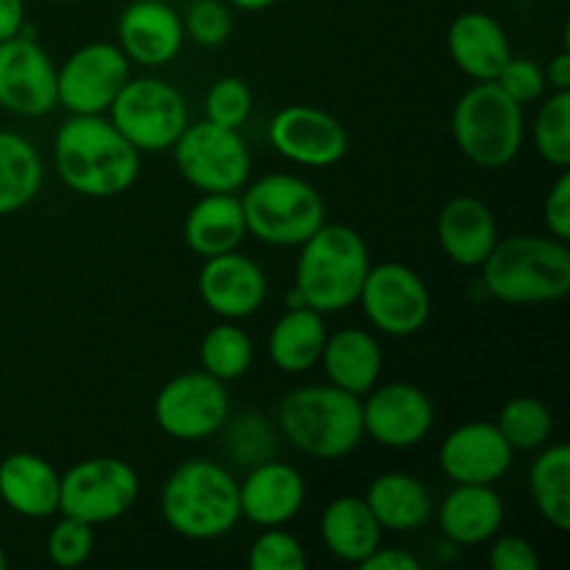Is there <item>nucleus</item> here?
Wrapping results in <instances>:
<instances>
[{
  "label": "nucleus",
  "instance_id": "5701e85b",
  "mask_svg": "<svg viewBox=\"0 0 570 570\" xmlns=\"http://www.w3.org/2000/svg\"><path fill=\"white\" fill-rule=\"evenodd\" d=\"M445 45L451 61L473 81H495L512 56L504 26L484 11H462L454 17Z\"/></svg>",
  "mask_w": 570,
  "mask_h": 570
},
{
  "label": "nucleus",
  "instance_id": "7ed1b4c3",
  "mask_svg": "<svg viewBox=\"0 0 570 570\" xmlns=\"http://www.w3.org/2000/svg\"><path fill=\"white\" fill-rule=\"evenodd\" d=\"M482 282L501 304H557L570 293L568 243L540 234L499 239L482 265Z\"/></svg>",
  "mask_w": 570,
  "mask_h": 570
},
{
  "label": "nucleus",
  "instance_id": "f704fd0d",
  "mask_svg": "<svg viewBox=\"0 0 570 570\" xmlns=\"http://www.w3.org/2000/svg\"><path fill=\"white\" fill-rule=\"evenodd\" d=\"M532 142L546 165L557 170L570 167V89L551 92L540 104L532 122Z\"/></svg>",
  "mask_w": 570,
  "mask_h": 570
},
{
  "label": "nucleus",
  "instance_id": "393cba45",
  "mask_svg": "<svg viewBox=\"0 0 570 570\" xmlns=\"http://www.w3.org/2000/svg\"><path fill=\"white\" fill-rule=\"evenodd\" d=\"M245 237L248 226L237 193H204L184 217V243L200 259L239 250Z\"/></svg>",
  "mask_w": 570,
  "mask_h": 570
},
{
  "label": "nucleus",
  "instance_id": "ddd939ff",
  "mask_svg": "<svg viewBox=\"0 0 570 570\" xmlns=\"http://www.w3.org/2000/svg\"><path fill=\"white\" fill-rule=\"evenodd\" d=\"M131 78V61L115 42H89L56 67L59 106L70 115H106Z\"/></svg>",
  "mask_w": 570,
  "mask_h": 570
},
{
  "label": "nucleus",
  "instance_id": "4c0bfd02",
  "mask_svg": "<svg viewBox=\"0 0 570 570\" xmlns=\"http://www.w3.org/2000/svg\"><path fill=\"white\" fill-rule=\"evenodd\" d=\"M95 527L78 518L61 515L48 532V560L59 568H78L92 557Z\"/></svg>",
  "mask_w": 570,
  "mask_h": 570
},
{
  "label": "nucleus",
  "instance_id": "ea45409f",
  "mask_svg": "<svg viewBox=\"0 0 570 570\" xmlns=\"http://www.w3.org/2000/svg\"><path fill=\"white\" fill-rule=\"evenodd\" d=\"M495 83L521 106L534 104V100L543 98L546 89H549L543 67L534 59H527V56H510V61H507L504 70L499 72Z\"/></svg>",
  "mask_w": 570,
  "mask_h": 570
},
{
  "label": "nucleus",
  "instance_id": "0eeeda50",
  "mask_svg": "<svg viewBox=\"0 0 570 570\" xmlns=\"http://www.w3.org/2000/svg\"><path fill=\"white\" fill-rule=\"evenodd\" d=\"M243 189L248 234L273 248H298L326 223L323 195L293 173H267Z\"/></svg>",
  "mask_w": 570,
  "mask_h": 570
},
{
  "label": "nucleus",
  "instance_id": "bb28decb",
  "mask_svg": "<svg viewBox=\"0 0 570 570\" xmlns=\"http://www.w3.org/2000/svg\"><path fill=\"white\" fill-rule=\"evenodd\" d=\"M365 501L384 532H417L434 515V499L426 484L404 471L379 473L367 484Z\"/></svg>",
  "mask_w": 570,
  "mask_h": 570
},
{
  "label": "nucleus",
  "instance_id": "f03ea898",
  "mask_svg": "<svg viewBox=\"0 0 570 570\" xmlns=\"http://www.w3.org/2000/svg\"><path fill=\"white\" fill-rule=\"evenodd\" d=\"M159 510L170 532H176L178 538L195 543L220 540L243 521L239 482L220 462L195 456L181 462L165 479Z\"/></svg>",
  "mask_w": 570,
  "mask_h": 570
},
{
  "label": "nucleus",
  "instance_id": "a19ab883",
  "mask_svg": "<svg viewBox=\"0 0 570 570\" xmlns=\"http://www.w3.org/2000/svg\"><path fill=\"white\" fill-rule=\"evenodd\" d=\"M488 560L493 570H538L540 568L538 549H534L527 538H518V534L495 538Z\"/></svg>",
  "mask_w": 570,
  "mask_h": 570
},
{
  "label": "nucleus",
  "instance_id": "423d86ee",
  "mask_svg": "<svg viewBox=\"0 0 570 570\" xmlns=\"http://www.w3.org/2000/svg\"><path fill=\"white\" fill-rule=\"evenodd\" d=\"M451 134L468 161L482 170H501L515 161L523 148V106L495 81H476L456 100Z\"/></svg>",
  "mask_w": 570,
  "mask_h": 570
},
{
  "label": "nucleus",
  "instance_id": "4be33fe9",
  "mask_svg": "<svg viewBox=\"0 0 570 570\" xmlns=\"http://www.w3.org/2000/svg\"><path fill=\"white\" fill-rule=\"evenodd\" d=\"M499 239V220L476 195H456L438 215V243L454 265L482 267Z\"/></svg>",
  "mask_w": 570,
  "mask_h": 570
},
{
  "label": "nucleus",
  "instance_id": "58836bf2",
  "mask_svg": "<svg viewBox=\"0 0 570 570\" xmlns=\"http://www.w3.org/2000/svg\"><path fill=\"white\" fill-rule=\"evenodd\" d=\"M184 33L204 48H217L232 37L234 17L220 0H193L181 17Z\"/></svg>",
  "mask_w": 570,
  "mask_h": 570
},
{
  "label": "nucleus",
  "instance_id": "412c9836",
  "mask_svg": "<svg viewBox=\"0 0 570 570\" xmlns=\"http://www.w3.org/2000/svg\"><path fill=\"white\" fill-rule=\"evenodd\" d=\"M61 473L33 451H14L0 460V501L14 515L45 521L59 515Z\"/></svg>",
  "mask_w": 570,
  "mask_h": 570
},
{
  "label": "nucleus",
  "instance_id": "f3484780",
  "mask_svg": "<svg viewBox=\"0 0 570 570\" xmlns=\"http://www.w3.org/2000/svg\"><path fill=\"white\" fill-rule=\"evenodd\" d=\"M198 295L206 309L223 321H245L265 304L267 276L256 259L239 250H228L204 259L198 273Z\"/></svg>",
  "mask_w": 570,
  "mask_h": 570
},
{
  "label": "nucleus",
  "instance_id": "c03bdc74",
  "mask_svg": "<svg viewBox=\"0 0 570 570\" xmlns=\"http://www.w3.org/2000/svg\"><path fill=\"white\" fill-rule=\"evenodd\" d=\"M26 31V0H0V42Z\"/></svg>",
  "mask_w": 570,
  "mask_h": 570
},
{
  "label": "nucleus",
  "instance_id": "c756f323",
  "mask_svg": "<svg viewBox=\"0 0 570 570\" xmlns=\"http://www.w3.org/2000/svg\"><path fill=\"white\" fill-rule=\"evenodd\" d=\"M42 156L31 139L17 131H0V217L26 209L42 189Z\"/></svg>",
  "mask_w": 570,
  "mask_h": 570
},
{
  "label": "nucleus",
  "instance_id": "e433bc0d",
  "mask_svg": "<svg viewBox=\"0 0 570 570\" xmlns=\"http://www.w3.org/2000/svg\"><path fill=\"white\" fill-rule=\"evenodd\" d=\"M309 560L301 540L282 527H267L248 549L250 570H304Z\"/></svg>",
  "mask_w": 570,
  "mask_h": 570
},
{
  "label": "nucleus",
  "instance_id": "72a5a7b5",
  "mask_svg": "<svg viewBox=\"0 0 570 570\" xmlns=\"http://www.w3.org/2000/svg\"><path fill=\"white\" fill-rule=\"evenodd\" d=\"M223 451L232 462L254 468L259 462L273 460L278 449V434L267 417L259 412H239L237 417L228 415L223 423Z\"/></svg>",
  "mask_w": 570,
  "mask_h": 570
},
{
  "label": "nucleus",
  "instance_id": "7c9ffc66",
  "mask_svg": "<svg viewBox=\"0 0 570 570\" xmlns=\"http://www.w3.org/2000/svg\"><path fill=\"white\" fill-rule=\"evenodd\" d=\"M529 493L534 510L557 532L570 529V449L566 443L549 445L529 468Z\"/></svg>",
  "mask_w": 570,
  "mask_h": 570
},
{
  "label": "nucleus",
  "instance_id": "79ce46f5",
  "mask_svg": "<svg viewBox=\"0 0 570 570\" xmlns=\"http://www.w3.org/2000/svg\"><path fill=\"white\" fill-rule=\"evenodd\" d=\"M543 220H546V226H549L551 237L568 243L570 239V173H568V167L560 173V178L551 184L549 195H546Z\"/></svg>",
  "mask_w": 570,
  "mask_h": 570
},
{
  "label": "nucleus",
  "instance_id": "473e14b6",
  "mask_svg": "<svg viewBox=\"0 0 570 570\" xmlns=\"http://www.w3.org/2000/svg\"><path fill=\"white\" fill-rule=\"evenodd\" d=\"M495 426L515 451H538L551 440L554 415H551L549 404L534 395H518L501 406Z\"/></svg>",
  "mask_w": 570,
  "mask_h": 570
},
{
  "label": "nucleus",
  "instance_id": "de8ad7c7",
  "mask_svg": "<svg viewBox=\"0 0 570 570\" xmlns=\"http://www.w3.org/2000/svg\"><path fill=\"white\" fill-rule=\"evenodd\" d=\"M6 566H9V560H6V551H3V546H0V570H3Z\"/></svg>",
  "mask_w": 570,
  "mask_h": 570
},
{
  "label": "nucleus",
  "instance_id": "a211bd4d",
  "mask_svg": "<svg viewBox=\"0 0 570 570\" xmlns=\"http://www.w3.org/2000/svg\"><path fill=\"white\" fill-rule=\"evenodd\" d=\"M515 449L495 423L471 421L440 443V468L454 484H495L510 473Z\"/></svg>",
  "mask_w": 570,
  "mask_h": 570
},
{
  "label": "nucleus",
  "instance_id": "9b49d317",
  "mask_svg": "<svg viewBox=\"0 0 570 570\" xmlns=\"http://www.w3.org/2000/svg\"><path fill=\"white\" fill-rule=\"evenodd\" d=\"M232 415L226 382L206 371H187L161 384L154 401L156 426L181 443H200L220 434Z\"/></svg>",
  "mask_w": 570,
  "mask_h": 570
},
{
  "label": "nucleus",
  "instance_id": "f8f14e48",
  "mask_svg": "<svg viewBox=\"0 0 570 570\" xmlns=\"http://www.w3.org/2000/svg\"><path fill=\"white\" fill-rule=\"evenodd\" d=\"M356 304L371 326L387 337H412L432 317V293L426 282L421 273L401 262L371 265Z\"/></svg>",
  "mask_w": 570,
  "mask_h": 570
},
{
  "label": "nucleus",
  "instance_id": "4468645a",
  "mask_svg": "<svg viewBox=\"0 0 570 570\" xmlns=\"http://www.w3.org/2000/svg\"><path fill=\"white\" fill-rule=\"evenodd\" d=\"M59 106L56 65L28 31L0 42V109L17 117H45Z\"/></svg>",
  "mask_w": 570,
  "mask_h": 570
},
{
  "label": "nucleus",
  "instance_id": "49530a36",
  "mask_svg": "<svg viewBox=\"0 0 570 570\" xmlns=\"http://www.w3.org/2000/svg\"><path fill=\"white\" fill-rule=\"evenodd\" d=\"M228 3H232L234 9H243V11H262L267 9V6L276 3V0H228Z\"/></svg>",
  "mask_w": 570,
  "mask_h": 570
},
{
  "label": "nucleus",
  "instance_id": "37998d69",
  "mask_svg": "<svg viewBox=\"0 0 570 570\" xmlns=\"http://www.w3.org/2000/svg\"><path fill=\"white\" fill-rule=\"evenodd\" d=\"M362 570H421V560L406 549H387L379 546L367 560L360 562Z\"/></svg>",
  "mask_w": 570,
  "mask_h": 570
},
{
  "label": "nucleus",
  "instance_id": "9d476101",
  "mask_svg": "<svg viewBox=\"0 0 570 570\" xmlns=\"http://www.w3.org/2000/svg\"><path fill=\"white\" fill-rule=\"evenodd\" d=\"M137 499V471L117 456H89L61 473L59 515L78 518L89 527L117 521L134 510Z\"/></svg>",
  "mask_w": 570,
  "mask_h": 570
},
{
  "label": "nucleus",
  "instance_id": "a878e982",
  "mask_svg": "<svg viewBox=\"0 0 570 570\" xmlns=\"http://www.w3.org/2000/svg\"><path fill=\"white\" fill-rule=\"evenodd\" d=\"M321 365L326 371L328 384L345 390V393L365 395L382 379L384 356L382 345L365 328H340V332L328 334L326 345H323Z\"/></svg>",
  "mask_w": 570,
  "mask_h": 570
},
{
  "label": "nucleus",
  "instance_id": "b1692460",
  "mask_svg": "<svg viewBox=\"0 0 570 570\" xmlns=\"http://www.w3.org/2000/svg\"><path fill=\"white\" fill-rule=\"evenodd\" d=\"M438 523L451 546H482L504 527V499L493 484H456L440 504Z\"/></svg>",
  "mask_w": 570,
  "mask_h": 570
},
{
  "label": "nucleus",
  "instance_id": "6e6552de",
  "mask_svg": "<svg viewBox=\"0 0 570 570\" xmlns=\"http://www.w3.org/2000/svg\"><path fill=\"white\" fill-rule=\"evenodd\" d=\"M106 115L139 154H165L189 126L187 100L161 78H128Z\"/></svg>",
  "mask_w": 570,
  "mask_h": 570
},
{
  "label": "nucleus",
  "instance_id": "6ab92c4d",
  "mask_svg": "<svg viewBox=\"0 0 570 570\" xmlns=\"http://www.w3.org/2000/svg\"><path fill=\"white\" fill-rule=\"evenodd\" d=\"M184 39L181 14L165 0H131L117 20V45L134 65H170L181 53Z\"/></svg>",
  "mask_w": 570,
  "mask_h": 570
},
{
  "label": "nucleus",
  "instance_id": "20e7f679",
  "mask_svg": "<svg viewBox=\"0 0 570 570\" xmlns=\"http://www.w3.org/2000/svg\"><path fill=\"white\" fill-rule=\"evenodd\" d=\"M278 432L312 460H343L365 440L362 399L334 384H304L289 390L276 412Z\"/></svg>",
  "mask_w": 570,
  "mask_h": 570
},
{
  "label": "nucleus",
  "instance_id": "dca6fc26",
  "mask_svg": "<svg viewBox=\"0 0 570 570\" xmlns=\"http://www.w3.org/2000/svg\"><path fill=\"white\" fill-rule=\"evenodd\" d=\"M273 150L301 167H332L348 154V128L328 111L306 104H289L267 126Z\"/></svg>",
  "mask_w": 570,
  "mask_h": 570
},
{
  "label": "nucleus",
  "instance_id": "aec40b11",
  "mask_svg": "<svg viewBox=\"0 0 570 570\" xmlns=\"http://www.w3.org/2000/svg\"><path fill=\"white\" fill-rule=\"evenodd\" d=\"M306 504V479L295 465L282 460H265L248 468L239 482V512L256 527H284Z\"/></svg>",
  "mask_w": 570,
  "mask_h": 570
},
{
  "label": "nucleus",
  "instance_id": "cd10ccee",
  "mask_svg": "<svg viewBox=\"0 0 570 570\" xmlns=\"http://www.w3.org/2000/svg\"><path fill=\"white\" fill-rule=\"evenodd\" d=\"M382 532L376 515L367 507L365 495H337L328 501L321 515V538L328 554L340 562L360 566L382 546Z\"/></svg>",
  "mask_w": 570,
  "mask_h": 570
},
{
  "label": "nucleus",
  "instance_id": "f257e3e1",
  "mask_svg": "<svg viewBox=\"0 0 570 570\" xmlns=\"http://www.w3.org/2000/svg\"><path fill=\"white\" fill-rule=\"evenodd\" d=\"M53 159L65 187L83 198H117L139 178V150L106 115H72L61 122Z\"/></svg>",
  "mask_w": 570,
  "mask_h": 570
},
{
  "label": "nucleus",
  "instance_id": "2f4dec72",
  "mask_svg": "<svg viewBox=\"0 0 570 570\" xmlns=\"http://www.w3.org/2000/svg\"><path fill=\"white\" fill-rule=\"evenodd\" d=\"M254 365V343L237 326V321H223L212 326L200 340V371L220 382H237Z\"/></svg>",
  "mask_w": 570,
  "mask_h": 570
},
{
  "label": "nucleus",
  "instance_id": "c85d7f7f",
  "mask_svg": "<svg viewBox=\"0 0 570 570\" xmlns=\"http://www.w3.org/2000/svg\"><path fill=\"white\" fill-rule=\"evenodd\" d=\"M326 321L312 306H289L271 328L267 356L284 373H306L321 365L323 345H326Z\"/></svg>",
  "mask_w": 570,
  "mask_h": 570
},
{
  "label": "nucleus",
  "instance_id": "1a4fd4ad",
  "mask_svg": "<svg viewBox=\"0 0 570 570\" xmlns=\"http://www.w3.org/2000/svg\"><path fill=\"white\" fill-rule=\"evenodd\" d=\"M170 150L184 181L200 193H239L250 178V150L234 128L189 122Z\"/></svg>",
  "mask_w": 570,
  "mask_h": 570
},
{
  "label": "nucleus",
  "instance_id": "2eb2a0df",
  "mask_svg": "<svg viewBox=\"0 0 570 570\" xmlns=\"http://www.w3.org/2000/svg\"><path fill=\"white\" fill-rule=\"evenodd\" d=\"M362 426L365 438L384 449H415L432 434L434 404L417 384H376L362 395Z\"/></svg>",
  "mask_w": 570,
  "mask_h": 570
},
{
  "label": "nucleus",
  "instance_id": "c9c22d12",
  "mask_svg": "<svg viewBox=\"0 0 570 570\" xmlns=\"http://www.w3.org/2000/svg\"><path fill=\"white\" fill-rule=\"evenodd\" d=\"M250 109H254V95H250L248 83L237 76H226L212 83L204 100L206 120L217 122L223 128H234V131L245 126Z\"/></svg>",
  "mask_w": 570,
  "mask_h": 570
},
{
  "label": "nucleus",
  "instance_id": "39448f33",
  "mask_svg": "<svg viewBox=\"0 0 570 570\" xmlns=\"http://www.w3.org/2000/svg\"><path fill=\"white\" fill-rule=\"evenodd\" d=\"M298 248L293 287L304 304L321 315L351 309L371 271V250L362 234L343 223H323Z\"/></svg>",
  "mask_w": 570,
  "mask_h": 570
},
{
  "label": "nucleus",
  "instance_id": "a18cd8bd",
  "mask_svg": "<svg viewBox=\"0 0 570 570\" xmlns=\"http://www.w3.org/2000/svg\"><path fill=\"white\" fill-rule=\"evenodd\" d=\"M543 72L546 83H549L554 92H566V89H570V50H560V53L549 61V70Z\"/></svg>",
  "mask_w": 570,
  "mask_h": 570
}]
</instances>
